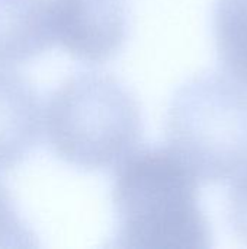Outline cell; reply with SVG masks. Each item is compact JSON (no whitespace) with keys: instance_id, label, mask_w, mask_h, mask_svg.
<instances>
[{"instance_id":"ba28073f","label":"cell","mask_w":247,"mask_h":249,"mask_svg":"<svg viewBox=\"0 0 247 249\" xmlns=\"http://www.w3.org/2000/svg\"><path fill=\"white\" fill-rule=\"evenodd\" d=\"M36 239L17 213L13 200L0 182V248H33Z\"/></svg>"},{"instance_id":"6da1fadb","label":"cell","mask_w":247,"mask_h":249,"mask_svg":"<svg viewBox=\"0 0 247 249\" xmlns=\"http://www.w3.org/2000/svg\"><path fill=\"white\" fill-rule=\"evenodd\" d=\"M198 185V178L169 147L135 149L116 166L114 178V245L211 248V226L199 204Z\"/></svg>"},{"instance_id":"8992f818","label":"cell","mask_w":247,"mask_h":249,"mask_svg":"<svg viewBox=\"0 0 247 249\" xmlns=\"http://www.w3.org/2000/svg\"><path fill=\"white\" fill-rule=\"evenodd\" d=\"M52 42L49 0H0V67L32 60Z\"/></svg>"},{"instance_id":"7a4b0ae2","label":"cell","mask_w":247,"mask_h":249,"mask_svg":"<svg viewBox=\"0 0 247 249\" xmlns=\"http://www.w3.org/2000/svg\"><path fill=\"white\" fill-rule=\"evenodd\" d=\"M42 127L52 152L84 171L118 166L137 149L143 130L132 93L95 71L67 79L49 96Z\"/></svg>"},{"instance_id":"9c48e42d","label":"cell","mask_w":247,"mask_h":249,"mask_svg":"<svg viewBox=\"0 0 247 249\" xmlns=\"http://www.w3.org/2000/svg\"><path fill=\"white\" fill-rule=\"evenodd\" d=\"M229 219L236 236L247 245V169L234 178L229 198Z\"/></svg>"},{"instance_id":"277c9868","label":"cell","mask_w":247,"mask_h":249,"mask_svg":"<svg viewBox=\"0 0 247 249\" xmlns=\"http://www.w3.org/2000/svg\"><path fill=\"white\" fill-rule=\"evenodd\" d=\"M52 38L86 63L115 57L128 34L127 0H49Z\"/></svg>"},{"instance_id":"3957f363","label":"cell","mask_w":247,"mask_h":249,"mask_svg":"<svg viewBox=\"0 0 247 249\" xmlns=\"http://www.w3.org/2000/svg\"><path fill=\"white\" fill-rule=\"evenodd\" d=\"M166 137L199 182L234 179L247 169V89L217 73L189 80L172 99Z\"/></svg>"},{"instance_id":"52a82bcc","label":"cell","mask_w":247,"mask_h":249,"mask_svg":"<svg viewBox=\"0 0 247 249\" xmlns=\"http://www.w3.org/2000/svg\"><path fill=\"white\" fill-rule=\"evenodd\" d=\"M213 32L223 69L247 85V0H217Z\"/></svg>"},{"instance_id":"5b68a950","label":"cell","mask_w":247,"mask_h":249,"mask_svg":"<svg viewBox=\"0 0 247 249\" xmlns=\"http://www.w3.org/2000/svg\"><path fill=\"white\" fill-rule=\"evenodd\" d=\"M42 130V108L32 85L0 67V171L17 166L35 147Z\"/></svg>"}]
</instances>
